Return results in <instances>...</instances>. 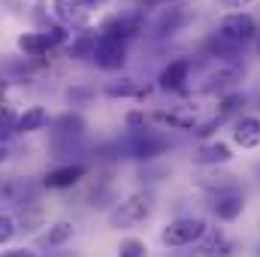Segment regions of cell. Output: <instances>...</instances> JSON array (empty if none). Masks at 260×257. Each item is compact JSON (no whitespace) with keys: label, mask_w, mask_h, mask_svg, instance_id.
Returning <instances> with one entry per match:
<instances>
[{"label":"cell","mask_w":260,"mask_h":257,"mask_svg":"<svg viewBox=\"0 0 260 257\" xmlns=\"http://www.w3.org/2000/svg\"><path fill=\"white\" fill-rule=\"evenodd\" d=\"M6 157H9V145L0 142V164H6Z\"/></svg>","instance_id":"484cf974"},{"label":"cell","mask_w":260,"mask_h":257,"mask_svg":"<svg viewBox=\"0 0 260 257\" xmlns=\"http://www.w3.org/2000/svg\"><path fill=\"white\" fill-rule=\"evenodd\" d=\"M49 124H52L49 109L37 103V106H27L24 112H18V115H15V127H12V133L27 136V133H40V130H46Z\"/></svg>","instance_id":"8fae6325"},{"label":"cell","mask_w":260,"mask_h":257,"mask_svg":"<svg viewBox=\"0 0 260 257\" xmlns=\"http://www.w3.org/2000/svg\"><path fill=\"white\" fill-rule=\"evenodd\" d=\"M52 18L61 24V27H79L88 21V6H82L79 0H55L52 3Z\"/></svg>","instance_id":"2e32d148"},{"label":"cell","mask_w":260,"mask_h":257,"mask_svg":"<svg viewBox=\"0 0 260 257\" xmlns=\"http://www.w3.org/2000/svg\"><path fill=\"white\" fill-rule=\"evenodd\" d=\"M18 233H21V230H18L15 215H12V212H0V248H9Z\"/></svg>","instance_id":"603a6c76"},{"label":"cell","mask_w":260,"mask_h":257,"mask_svg":"<svg viewBox=\"0 0 260 257\" xmlns=\"http://www.w3.org/2000/svg\"><path fill=\"white\" fill-rule=\"evenodd\" d=\"M242 79V70L239 67H230V64H218V70H212V73H206V79H203V94H221L224 88H233L236 82Z\"/></svg>","instance_id":"7c38bea8"},{"label":"cell","mask_w":260,"mask_h":257,"mask_svg":"<svg viewBox=\"0 0 260 257\" xmlns=\"http://www.w3.org/2000/svg\"><path fill=\"white\" fill-rule=\"evenodd\" d=\"M151 209H154L151 194H142V191L130 194V197L118 200V203L109 209V227H112V230H127V227H136V224L148 221Z\"/></svg>","instance_id":"6da1fadb"},{"label":"cell","mask_w":260,"mask_h":257,"mask_svg":"<svg viewBox=\"0 0 260 257\" xmlns=\"http://www.w3.org/2000/svg\"><path fill=\"white\" fill-rule=\"evenodd\" d=\"M257 257H260V248H257Z\"/></svg>","instance_id":"f546056e"},{"label":"cell","mask_w":260,"mask_h":257,"mask_svg":"<svg viewBox=\"0 0 260 257\" xmlns=\"http://www.w3.org/2000/svg\"><path fill=\"white\" fill-rule=\"evenodd\" d=\"M167 145L170 142H167V136L160 130L136 127V130H130V136H127V151H130V157H136V160H151V157L164 154Z\"/></svg>","instance_id":"5b68a950"},{"label":"cell","mask_w":260,"mask_h":257,"mask_svg":"<svg viewBox=\"0 0 260 257\" xmlns=\"http://www.w3.org/2000/svg\"><path fill=\"white\" fill-rule=\"evenodd\" d=\"M188 21H191V12H188L185 6H179V9H167V12L157 15V21H154V34H157V37H173V34H179Z\"/></svg>","instance_id":"d6986e66"},{"label":"cell","mask_w":260,"mask_h":257,"mask_svg":"<svg viewBox=\"0 0 260 257\" xmlns=\"http://www.w3.org/2000/svg\"><path fill=\"white\" fill-rule=\"evenodd\" d=\"M233 251H236V242L218 227V230H206V236L200 239V254L203 257H233Z\"/></svg>","instance_id":"9a60e30c"},{"label":"cell","mask_w":260,"mask_h":257,"mask_svg":"<svg viewBox=\"0 0 260 257\" xmlns=\"http://www.w3.org/2000/svg\"><path fill=\"white\" fill-rule=\"evenodd\" d=\"M94 43H97V34H91V30H82V34H76V40L70 43V58L73 61H85V58H91V52H94Z\"/></svg>","instance_id":"7402d4cb"},{"label":"cell","mask_w":260,"mask_h":257,"mask_svg":"<svg viewBox=\"0 0 260 257\" xmlns=\"http://www.w3.org/2000/svg\"><path fill=\"white\" fill-rule=\"evenodd\" d=\"M106 94H109V97H133V100H145V97L151 94V88L142 85V82H136V79H121V82H112V85L106 88Z\"/></svg>","instance_id":"44dd1931"},{"label":"cell","mask_w":260,"mask_h":257,"mask_svg":"<svg viewBox=\"0 0 260 257\" xmlns=\"http://www.w3.org/2000/svg\"><path fill=\"white\" fill-rule=\"evenodd\" d=\"M85 176H88L85 164H61V167H55V170H49L43 176V188H49V191H67V188H76Z\"/></svg>","instance_id":"ba28073f"},{"label":"cell","mask_w":260,"mask_h":257,"mask_svg":"<svg viewBox=\"0 0 260 257\" xmlns=\"http://www.w3.org/2000/svg\"><path fill=\"white\" fill-rule=\"evenodd\" d=\"M142 24H145L142 12H115V15H109L100 24L97 37H115V40H124L127 43V40H133L142 30Z\"/></svg>","instance_id":"8992f818"},{"label":"cell","mask_w":260,"mask_h":257,"mask_svg":"<svg viewBox=\"0 0 260 257\" xmlns=\"http://www.w3.org/2000/svg\"><path fill=\"white\" fill-rule=\"evenodd\" d=\"M52 136H55V145H61V142H76L82 133H85V118L82 115H76V112H64L61 118H52Z\"/></svg>","instance_id":"ac0fdd59"},{"label":"cell","mask_w":260,"mask_h":257,"mask_svg":"<svg viewBox=\"0 0 260 257\" xmlns=\"http://www.w3.org/2000/svg\"><path fill=\"white\" fill-rule=\"evenodd\" d=\"M82 6H100V3H106V0H79Z\"/></svg>","instance_id":"83f0119b"},{"label":"cell","mask_w":260,"mask_h":257,"mask_svg":"<svg viewBox=\"0 0 260 257\" xmlns=\"http://www.w3.org/2000/svg\"><path fill=\"white\" fill-rule=\"evenodd\" d=\"M73 236H76V224L67 221V218H61V221H55V224L46 227V233H43L40 242H43L46 248H64L67 242H73Z\"/></svg>","instance_id":"ffe728a7"},{"label":"cell","mask_w":260,"mask_h":257,"mask_svg":"<svg viewBox=\"0 0 260 257\" xmlns=\"http://www.w3.org/2000/svg\"><path fill=\"white\" fill-rule=\"evenodd\" d=\"M233 142L245 151L260 145V115H242L233 124Z\"/></svg>","instance_id":"e0dca14e"},{"label":"cell","mask_w":260,"mask_h":257,"mask_svg":"<svg viewBox=\"0 0 260 257\" xmlns=\"http://www.w3.org/2000/svg\"><path fill=\"white\" fill-rule=\"evenodd\" d=\"M52 49H55V43H52L43 30H27V34H18V52H21L27 61H43Z\"/></svg>","instance_id":"4fadbf2b"},{"label":"cell","mask_w":260,"mask_h":257,"mask_svg":"<svg viewBox=\"0 0 260 257\" xmlns=\"http://www.w3.org/2000/svg\"><path fill=\"white\" fill-rule=\"evenodd\" d=\"M194 185L200 191H206L209 197H218V194H230V191H239V179L221 167H212V170H203L200 176L194 179Z\"/></svg>","instance_id":"52a82bcc"},{"label":"cell","mask_w":260,"mask_h":257,"mask_svg":"<svg viewBox=\"0 0 260 257\" xmlns=\"http://www.w3.org/2000/svg\"><path fill=\"white\" fill-rule=\"evenodd\" d=\"M0 257H40V251L27 245H9V248H0Z\"/></svg>","instance_id":"d4e9b609"},{"label":"cell","mask_w":260,"mask_h":257,"mask_svg":"<svg viewBox=\"0 0 260 257\" xmlns=\"http://www.w3.org/2000/svg\"><path fill=\"white\" fill-rule=\"evenodd\" d=\"M257 52H260V43H257Z\"/></svg>","instance_id":"f1b7e54d"},{"label":"cell","mask_w":260,"mask_h":257,"mask_svg":"<svg viewBox=\"0 0 260 257\" xmlns=\"http://www.w3.org/2000/svg\"><path fill=\"white\" fill-rule=\"evenodd\" d=\"M230 157H233V148H230L227 142H221V139H215V142H203V145L194 151V164L197 167H203V170L224 167V164H230Z\"/></svg>","instance_id":"30bf717a"},{"label":"cell","mask_w":260,"mask_h":257,"mask_svg":"<svg viewBox=\"0 0 260 257\" xmlns=\"http://www.w3.org/2000/svg\"><path fill=\"white\" fill-rule=\"evenodd\" d=\"M209 224L197 215H182V218H173L164 230H160V242L167 248H188V245H197L203 236H206Z\"/></svg>","instance_id":"7a4b0ae2"},{"label":"cell","mask_w":260,"mask_h":257,"mask_svg":"<svg viewBox=\"0 0 260 257\" xmlns=\"http://www.w3.org/2000/svg\"><path fill=\"white\" fill-rule=\"evenodd\" d=\"M191 70H194V61H191V58H176V61H170V64L160 70V76H157V88H160V91H182L185 82L191 79Z\"/></svg>","instance_id":"9c48e42d"},{"label":"cell","mask_w":260,"mask_h":257,"mask_svg":"<svg viewBox=\"0 0 260 257\" xmlns=\"http://www.w3.org/2000/svg\"><path fill=\"white\" fill-rule=\"evenodd\" d=\"M218 3H227V6H242V3H248V0H218Z\"/></svg>","instance_id":"4316f807"},{"label":"cell","mask_w":260,"mask_h":257,"mask_svg":"<svg viewBox=\"0 0 260 257\" xmlns=\"http://www.w3.org/2000/svg\"><path fill=\"white\" fill-rule=\"evenodd\" d=\"M212 37H218L221 43H227V46H233V49H242V46H248V43L257 37V21H254V15H248V12H227V15L218 21V27H215Z\"/></svg>","instance_id":"3957f363"},{"label":"cell","mask_w":260,"mask_h":257,"mask_svg":"<svg viewBox=\"0 0 260 257\" xmlns=\"http://www.w3.org/2000/svg\"><path fill=\"white\" fill-rule=\"evenodd\" d=\"M118 257H148V245L136 236H127L118 242Z\"/></svg>","instance_id":"cb8c5ba5"},{"label":"cell","mask_w":260,"mask_h":257,"mask_svg":"<svg viewBox=\"0 0 260 257\" xmlns=\"http://www.w3.org/2000/svg\"><path fill=\"white\" fill-rule=\"evenodd\" d=\"M91 61L103 73H115V70H121V67L127 64V43L115 40V37H97Z\"/></svg>","instance_id":"277c9868"},{"label":"cell","mask_w":260,"mask_h":257,"mask_svg":"<svg viewBox=\"0 0 260 257\" xmlns=\"http://www.w3.org/2000/svg\"><path fill=\"white\" fill-rule=\"evenodd\" d=\"M212 212L218 215V221H236L245 212V194H242V188L212 197Z\"/></svg>","instance_id":"5bb4252c"}]
</instances>
